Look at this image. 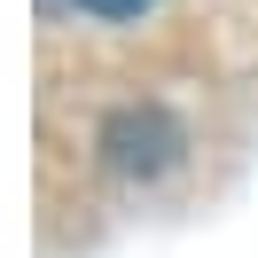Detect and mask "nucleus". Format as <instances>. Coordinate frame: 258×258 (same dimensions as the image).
<instances>
[{
	"label": "nucleus",
	"instance_id": "nucleus-1",
	"mask_svg": "<svg viewBox=\"0 0 258 258\" xmlns=\"http://www.w3.org/2000/svg\"><path fill=\"white\" fill-rule=\"evenodd\" d=\"M102 164H110L117 180H164L180 164V149H188V133H180L172 110H157V102H125V110L102 117Z\"/></svg>",
	"mask_w": 258,
	"mask_h": 258
},
{
	"label": "nucleus",
	"instance_id": "nucleus-2",
	"mask_svg": "<svg viewBox=\"0 0 258 258\" xmlns=\"http://www.w3.org/2000/svg\"><path fill=\"white\" fill-rule=\"evenodd\" d=\"M71 8H86V16H110V24H125V16H141L149 0H71Z\"/></svg>",
	"mask_w": 258,
	"mask_h": 258
}]
</instances>
